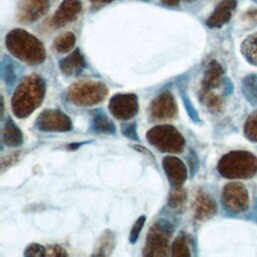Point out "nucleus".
<instances>
[{"label": "nucleus", "mask_w": 257, "mask_h": 257, "mask_svg": "<svg viewBox=\"0 0 257 257\" xmlns=\"http://www.w3.org/2000/svg\"><path fill=\"white\" fill-rule=\"evenodd\" d=\"M5 43L11 54L29 65H37L45 60L42 42L24 29L16 28L8 32Z\"/></svg>", "instance_id": "obj_1"}, {"label": "nucleus", "mask_w": 257, "mask_h": 257, "mask_svg": "<svg viewBox=\"0 0 257 257\" xmlns=\"http://www.w3.org/2000/svg\"><path fill=\"white\" fill-rule=\"evenodd\" d=\"M45 82L36 75H29L21 80L16 87L11 106L13 113L18 117H26L35 110L44 98Z\"/></svg>", "instance_id": "obj_2"}, {"label": "nucleus", "mask_w": 257, "mask_h": 257, "mask_svg": "<svg viewBox=\"0 0 257 257\" xmlns=\"http://www.w3.org/2000/svg\"><path fill=\"white\" fill-rule=\"evenodd\" d=\"M217 169L227 179H249L257 174V157L247 151H232L220 159Z\"/></svg>", "instance_id": "obj_3"}, {"label": "nucleus", "mask_w": 257, "mask_h": 257, "mask_svg": "<svg viewBox=\"0 0 257 257\" xmlns=\"http://www.w3.org/2000/svg\"><path fill=\"white\" fill-rule=\"evenodd\" d=\"M147 140L155 148L166 153H181L186 143L181 133L170 124L152 127L147 133Z\"/></svg>", "instance_id": "obj_4"}, {"label": "nucleus", "mask_w": 257, "mask_h": 257, "mask_svg": "<svg viewBox=\"0 0 257 257\" xmlns=\"http://www.w3.org/2000/svg\"><path fill=\"white\" fill-rule=\"evenodd\" d=\"M106 86L100 82L84 80L73 83L68 91V99L76 105L86 106L100 102L106 95Z\"/></svg>", "instance_id": "obj_5"}, {"label": "nucleus", "mask_w": 257, "mask_h": 257, "mask_svg": "<svg viewBox=\"0 0 257 257\" xmlns=\"http://www.w3.org/2000/svg\"><path fill=\"white\" fill-rule=\"evenodd\" d=\"M171 235L172 229L168 225L163 223H156L149 230L143 254L145 256L168 255L169 241Z\"/></svg>", "instance_id": "obj_6"}, {"label": "nucleus", "mask_w": 257, "mask_h": 257, "mask_svg": "<svg viewBox=\"0 0 257 257\" xmlns=\"http://www.w3.org/2000/svg\"><path fill=\"white\" fill-rule=\"evenodd\" d=\"M222 203L225 209L233 214L246 211L249 207V194L247 188L238 182L227 184L223 188Z\"/></svg>", "instance_id": "obj_7"}, {"label": "nucleus", "mask_w": 257, "mask_h": 257, "mask_svg": "<svg viewBox=\"0 0 257 257\" xmlns=\"http://www.w3.org/2000/svg\"><path fill=\"white\" fill-rule=\"evenodd\" d=\"M108 109L117 119L128 120L138 112V96L133 93L115 94L109 100Z\"/></svg>", "instance_id": "obj_8"}, {"label": "nucleus", "mask_w": 257, "mask_h": 257, "mask_svg": "<svg viewBox=\"0 0 257 257\" xmlns=\"http://www.w3.org/2000/svg\"><path fill=\"white\" fill-rule=\"evenodd\" d=\"M36 126L43 132H67L72 125L64 112L58 109H45L37 116Z\"/></svg>", "instance_id": "obj_9"}, {"label": "nucleus", "mask_w": 257, "mask_h": 257, "mask_svg": "<svg viewBox=\"0 0 257 257\" xmlns=\"http://www.w3.org/2000/svg\"><path fill=\"white\" fill-rule=\"evenodd\" d=\"M50 0H20L17 17L20 22L31 23L41 18L49 9Z\"/></svg>", "instance_id": "obj_10"}, {"label": "nucleus", "mask_w": 257, "mask_h": 257, "mask_svg": "<svg viewBox=\"0 0 257 257\" xmlns=\"http://www.w3.org/2000/svg\"><path fill=\"white\" fill-rule=\"evenodd\" d=\"M177 112V104L173 94L165 91L158 95L151 103L150 114L155 119H169Z\"/></svg>", "instance_id": "obj_11"}, {"label": "nucleus", "mask_w": 257, "mask_h": 257, "mask_svg": "<svg viewBox=\"0 0 257 257\" xmlns=\"http://www.w3.org/2000/svg\"><path fill=\"white\" fill-rule=\"evenodd\" d=\"M80 0H63L52 16L51 22L54 27H62L75 20L81 12Z\"/></svg>", "instance_id": "obj_12"}, {"label": "nucleus", "mask_w": 257, "mask_h": 257, "mask_svg": "<svg viewBox=\"0 0 257 257\" xmlns=\"http://www.w3.org/2000/svg\"><path fill=\"white\" fill-rule=\"evenodd\" d=\"M163 168L173 188L182 187L187 179V168L178 158L168 156L163 160Z\"/></svg>", "instance_id": "obj_13"}, {"label": "nucleus", "mask_w": 257, "mask_h": 257, "mask_svg": "<svg viewBox=\"0 0 257 257\" xmlns=\"http://www.w3.org/2000/svg\"><path fill=\"white\" fill-rule=\"evenodd\" d=\"M237 6V0H222L208 17L206 24L211 28H219L225 25L232 17Z\"/></svg>", "instance_id": "obj_14"}, {"label": "nucleus", "mask_w": 257, "mask_h": 257, "mask_svg": "<svg viewBox=\"0 0 257 257\" xmlns=\"http://www.w3.org/2000/svg\"><path fill=\"white\" fill-rule=\"evenodd\" d=\"M217 211L214 199L203 191H199L194 203V216L197 220L203 221L211 218Z\"/></svg>", "instance_id": "obj_15"}, {"label": "nucleus", "mask_w": 257, "mask_h": 257, "mask_svg": "<svg viewBox=\"0 0 257 257\" xmlns=\"http://www.w3.org/2000/svg\"><path fill=\"white\" fill-rule=\"evenodd\" d=\"M61 71L68 76H75L81 73L85 67V60L78 49L72 51L68 56L64 57L59 62Z\"/></svg>", "instance_id": "obj_16"}, {"label": "nucleus", "mask_w": 257, "mask_h": 257, "mask_svg": "<svg viewBox=\"0 0 257 257\" xmlns=\"http://www.w3.org/2000/svg\"><path fill=\"white\" fill-rule=\"evenodd\" d=\"M223 68L219 62L212 60L202 80V90H212L221 83Z\"/></svg>", "instance_id": "obj_17"}, {"label": "nucleus", "mask_w": 257, "mask_h": 257, "mask_svg": "<svg viewBox=\"0 0 257 257\" xmlns=\"http://www.w3.org/2000/svg\"><path fill=\"white\" fill-rule=\"evenodd\" d=\"M2 139L3 143L8 147H18L23 143L22 133L11 118H8L5 122Z\"/></svg>", "instance_id": "obj_18"}, {"label": "nucleus", "mask_w": 257, "mask_h": 257, "mask_svg": "<svg viewBox=\"0 0 257 257\" xmlns=\"http://www.w3.org/2000/svg\"><path fill=\"white\" fill-rule=\"evenodd\" d=\"M241 53L249 63L257 65V32L245 37L241 43Z\"/></svg>", "instance_id": "obj_19"}, {"label": "nucleus", "mask_w": 257, "mask_h": 257, "mask_svg": "<svg viewBox=\"0 0 257 257\" xmlns=\"http://www.w3.org/2000/svg\"><path fill=\"white\" fill-rule=\"evenodd\" d=\"M242 91L246 99L253 105H257V75L249 74L242 80Z\"/></svg>", "instance_id": "obj_20"}, {"label": "nucleus", "mask_w": 257, "mask_h": 257, "mask_svg": "<svg viewBox=\"0 0 257 257\" xmlns=\"http://www.w3.org/2000/svg\"><path fill=\"white\" fill-rule=\"evenodd\" d=\"M91 130L101 134H114V123L103 113H97L91 120Z\"/></svg>", "instance_id": "obj_21"}, {"label": "nucleus", "mask_w": 257, "mask_h": 257, "mask_svg": "<svg viewBox=\"0 0 257 257\" xmlns=\"http://www.w3.org/2000/svg\"><path fill=\"white\" fill-rule=\"evenodd\" d=\"M75 40V35L72 32H65L55 38L53 42V48L59 53H66L73 48Z\"/></svg>", "instance_id": "obj_22"}, {"label": "nucleus", "mask_w": 257, "mask_h": 257, "mask_svg": "<svg viewBox=\"0 0 257 257\" xmlns=\"http://www.w3.org/2000/svg\"><path fill=\"white\" fill-rule=\"evenodd\" d=\"M201 100L203 103L210 109L212 112H219L224 106L223 99L212 92V90H202L200 94Z\"/></svg>", "instance_id": "obj_23"}, {"label": "nucleus", "mask_w": 257, "mask_h": 257, "mask_svg": "<svg viewBox=\"0 0 257 257\" xmlns=\"http://www.w3.org/2000/svg\"><path fill=\"white\" fill-rule=\"evenodd\" d=\"M114 236L111 232L106 231L98 240V245L95 248V255H108L113 248Z\"/></svg>", "instance_id": "obj_24"}, {"label": "nucleus", "mask_w": 257, "mask_h": 257, "mask_svg": "<svg viewBox=\"0 0 257 257\" xmlns=\"http://www.w3.org/2000/svg\"><path fill=\"white\" fill-rule=\"evenodd\" d=\"M245 137L254 143H257V110L253 111L244 123Z\"/></svg>", "instance_id": "obj_25"}, {"label": "nucleus", "mask_w": 257, "mask_h": 257, "mask_svg": "<svg viewBox=\"0 0 257 257\" xmlns=\"http://www.w3.org/2000/svg\"><path fill=\"white\" fill-rule=\"evenodd\" d=\"M172 256L185 257L191 256V251L186 236H179L172 245Z\"/></svg>", "instance_id": "obj_26"}, {"label": "nucleus", "mask_w": 257, "mask_h": 257, "mask_svg": "<svg viewBox=\"0 0 257 257\" xmlns=\"http://www.w3.org/2000/svg\"><path fill=\"white\" fill-rule=\"evenodd\" d=\"M186 198H187L186 191L182 187L173 188V190L170 193L168 203L171 207L177 208V207H180L186 201Z\"/></svg>", "instance_id": "obj_27"}, {"label": "nucleus", "mask_w": 257, "mask_h": 257, "mask_svg": "<svg viewBox=\"0 0 257 257\" xmlns=\"http://www.w3.org/2000/svg\"><path fill=\"white\" fill-rule=\"evenodd\" d=\"M13 62L9 58H5L3 61V66H2V76L5 79L6 83H11L14 81L15 78V73H14V67H13Z\"/></svg>", "instance_id": "obj_28"}, {"label": "nucleus", "mask_w": 257, "mask_h": 257, "mask_svg": "<svg viewBox=\"0 0 257 257\" xmlns=\"http://www.w3.org/2000/svg\"><path fill=\"white\" fill-rule=\"evenodd\" d=\"M145 222H146V216H141L135 222V224H134V226H133V228L131 230L130 237H128L131 243L134 244V243L137 242V240H138V238L140 236V233H141V231H142V229H143V227L145 225Z\"/></svg>", "instance_id": "obj_29"}, {"label": "nucleus", "mask_w": 257, "mask_h": 257, "mask_svg": "<svg viewBox=\"0 0 257 257\" xmlns=\"http://www.w3.org/2000/svg\"><path fill=\"white\" fill-rule=\"evenodd\" d=\"M24 255L28 256V257L46 256V249L42 245H39L37 243H31L26 247V249L24 251Z\"/></svg>", "instance_id": "obj_30"}, {"label": "nucleus", "mask_w": 257, "mask_h": 257, "mask_svg": "<svg viewBox=\"0 0 257 257\" xmlns=\"http://www.w3.org/2000/svg\"><path fill=\"white\" fill-rule=\"evenodd\" d=\"M121 134L131 139V140H134V141H139V138H138V134H137V125L135 122H128V123H123L121 125Z\"/></svg>", "instance_id": "obj_31"}, {"label": "nucleus", "mask_w": 257, "mask_h": 257, "mask_svg": "<svg viewBox=\"0 0 257 257\" xmlns=\"http://www.w3.org/2000/svg\"><path fill=\"white\" fill-rule=\"evenodd\" d=\"M48 256H65L66 252L58 245H52L48 247V252H46Z\"/></svg>", "instance_id": "obj_32"}, {"label": "nucleus", "mask_w": 257, "mask_h": 257, "mask_svg": "<svg viewBox=\"0 0 257 257\" xmlns=\"http://www.w3.org/2000/svg\"><path fill=\"white\" fill-rule=\"evenodd\" d=\"M188 159H189V164H190V169H191L192 175H194L195 172L197 171V168H198V158H197L196 154L191 151Z\"/></svg>", "instance_id": "obj_33"}, {"label": "nucleus", "mask_w": 257, "mask_h": 257, "mask_svg": "<svg viewBox=\"0 0 257 257\" xmlns=\"http://www.w3.org/2000/svg\"><path fill=\"white\" fill-rule=\"evenodd\" d=\"M114 0H90L91 4L95 7H99V6H102V5H105V4H108V3H111L113 2Z\"/></svg>", "instance_id": "obj_34"}, {"label": "nucleus", "mask_w": 257, "mask_h": 257, "mask_svg": "<svg viewBox=\"0 0 257 257\" xmlns=\"http://www.w3.org/2000/svg\"><path fill=\"white\" fill-rule=\"evenodd\" d=\"M162 3L166 6H171V7H176L179 5L180 0H162Z\"/></svg>", "instance_id": "obj_35"}, {"label": "nucleus", "mask_w": 257, "mask_h": 257, "mask_svg": "<svg viewBox=\"0 0 257 257\" xmlns=\"http://www.w3.org/2000/svg\"><path fill=\"white\" fill-rule=\"evenodd\" d=\"M186 1H188V2H191V1H194V0H186Z\"/></svg>", "instance_id": "obj_36"}]
</instances>
